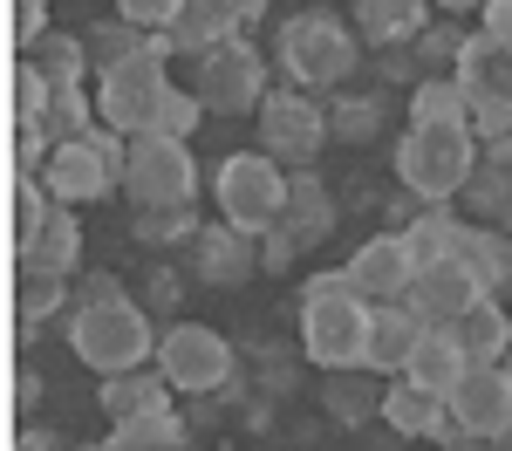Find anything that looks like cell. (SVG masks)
Listing matches in <instances>:
<instances>
[{
  "label": "cell",
  "mask_w": 512,
  "mask_h": 451,
  "mask_svg": "<svg viewBox=\"0 0 512 451\" xmlns=\"http://www.w3.org/2000/svg\"><path fill=\"white\" fill-rule=\"evenodd\" d=\"M369 349V301L355 294L349 267H321L301 281V356L315 369H362Z\"/></svg>",
  "instance_id": "1"
},
{
  "label": "cell",
  "mask_w": 512,
  "mask_h": 451,
  "mask_svg": "<svg viewBox=\"0 0 512 451\" xmlns=\"http://www.w3.org/2000/svg\"><path fill=\"white\" fill-rule=\"evenodd\" d=\"M274 62L287 76V89L335 96L362 69V35H355V21H335V14H294L274 35Z\"/></svg>",
  "instance_id": "2"
},
{
  "label": "cell",
  "mask_w": 512,
  "mask_h": 451,
  "mask_svg": "<svg viewBox=\"0 0 512 451\" xmlns=\"http://www.w3.org/2000/svg\"><path fill=\"white\" fill-rule=\"evenodd\" d=\"M478 164H485V144L472 123H410L396 137V185L417 192L424 205H451L472 185Z\"/></svg>",
  "instance_id": "3"
},
{
  "label": "cell",
  "mask_w": 512,
  "mask_h": 451,
  "mask_svg": "<svg viewBox=\"0 0 512 451\" xmlns=\"http://www.w3.org/2000/svg\"><path fill=\"white\" fill-rule=\"evenodd\" d=\"M158 315L144 301H96V308H69V349L76 363H89L96 376H123V369L158 363Z\"/></svg>",
  "instance_id": "4"
},
{
  "label": "cell",
  "mask_w": 512,
  "mask_h": 451,
  "mask_svg": "<svg viewBox=\"0 0 512 451\" xmlns=\"http://www.w3.org/2000/svg\"><path fill=\"white\" fill-rule=\"evenodd\" d=\"M171 55H178V41H171V28H158V35L144 41V55H130L110 76H96V117L110 123V130H123V137H151L164 96L178 89L171 69H164Z\"/></svg>",
  "instance_id": "5"
},
{
  "label": "cell",
  "mask_w": 512,
  "mask_h": 451,
  "mask_svg": "<svg viewBox=\"0 0 512 451\" xmlns=\"http://www.w3.org/2000/svg\"><path fill=\"white\" fill-rule=\"evenodd\" d=\"M212 205H219V219L239 226V233H267L280 226V212H287V164L267 158V151H233V158H219L212 171Z\"/></svg>",
  "instance_id": "6"
},
{
  "label": "cell",
  "mask_w": 512,
  "mask_h": 451,
  "mask_svg": "<svg viewBox=\"0 0 512 451\" xmlns=\"http://www.w3.org/2000/svg\"><path fill=\"white\" fill-rule=\"evenodd\" d=\"M233 363H239L233 335H219L205 322H171L158 335V369L171 376L178 397H219L233 383Z\"/></svg>",
  "instance_id": "7"
},
{
  "label": "cell",
  "mask_w": 512,
  "mask_h": 451,
  "mask_svg": "<svg viewBox=\"0 0 512 451\" xmlns=\"http://www.w3.org/2000/svg\"><path fill=\"white\" fill-rule=\"evenodd\" d=\"M123 192L137 212L151 205H192L198 192V158L185 137H130V164H123Z\"/></svg>",
  "instance_id": "8"
},
{
  "label": "cell",
  "mask_w": 512,
  "mask_h": 451,
  "mask_svg": "<svg viewBox=\"0 0 512 451\" xmlns=\"http://www.w3.org/2000/svg\"><path fill=\"white\" fill-rule=\"evenodd\" d=\"M260 144L253 151H267L280 158L287 171H308L321 158V144H335V130H328V103H315L308 89H274L267 103H260Z\"/></svg>",
  "instance_id": "9"
},
{
  "label": "cell",
  "mask_w": 512,
  "mask_h": 451,
  "mask_svg": "<svg viewBox=\"0 0 512 451\" xmlns=\"http://www.w3.org/2000/svg\"><path fill=\"white\" fill-rule=\"evenodd\" d=\"M192 89H198V103H205L212 117H260V103L274 96V89H267V62H260L253 41H226V48L198 55Z\"/></svg>",
  "instance_id": "10"
},
{
  "label": "cell",
  "mask_w": 512,
  "mask_h": 451,
  "mask_svg": "<svg viewBox=\"0 0 512 451\" xmlns=\"http://www.w3.org/2000/svg\"><path fill=\"white\" fill-rule=\"evenodd\" d=\"M458 89L472 96V130L478 144L512 130V35H472L458 62Z\"/></svg>",
  "instance_id": "11"
},
{
  "label": "cell",
  "mask_w": 512,
  "mask_h": 451,
  "mask_svg": "<svg viewBox=\"0 0 512 451\" xmlns=\"http://www.w3.org/2000/svg\"><path fill=\"white\" fill-rule=\"evenodd\" d=\"M478 301H485V281H478L458 253H451V260H424L417 281H410V294H403V308L424 328H458Z\"/></svg>",
  "instance_id": "12"
},
{
  "label": "cell",
  "mask_w": 512,
  "mask_h": 451,
  "mask_svg": "<svg viewBox=\"0 0 512 451\" xmlns=\"http://www.w3.org/2000/svg\"><path fill=\"white\" fill-rule=\"evenodd\" d=\"M444 404H451V424L465 438H506L512 431V369L506 363H472L465 383Z\"/></svg>",
  "instance_id": "13"
},
{
  "label": "cell",
  "mask_w": 512,
  "mask_h": 451,
  "mask_svg": "<svg viewBox=\"0 0 512 451\" xmlns=\"http://www.w3.org/2000/svg\"><path fill=\"white\" fill-rule=\"evenodd\" d=\"M349 281L355 294L369 301V308H383V301H403L410 281H417V253L403 233H369V240L349 253Z\"/></svg>",
  "instance_id": "14"
},
{
  "label": "cell",
  "mask_w": 512,
  "mask_h": 451,
  "mask_svg": "<svg viewBox=\"0 0 512 451\" xmlns=\"http://www.w3.org/2000/svg\"><path fill=\"white\" fill-rule=\"evenodd\" d=\"M280 233L301 246V253L342 233V205H335L328 185H321L315 164H308V171H287V212H280Z\"/></svg>",
  "instance_id": "15"
},
{
  "label": "cell",
  "mask_w": 512,
  "mask_h": 451,
  "mask_svg": "<svg viewBox=\"0 0 512 451\" xmlns=\"http://www.w3.org/2000/svg\"><path fill=\"white\" fill-rule=\"evenodd\" d=\"M192 267L205 287H246L253 274H260V240L253 233H239V226H205L192 240Z\"/></svg>",
  "instance_id": "16"
},
{
  "label": "cell",
  "mask_w": 512,
  "mask_h": 451,
  "mask_svg": "<svg viewBox=\"0 0 512 451\" xmlns=\"http://www.w3.org/2000/svg\"><path fill=\"white\" fill-rule=\"evenodd\" d=\"M41 185H48L62 205H89V199H110V192H123V178H117L103 158H96V151H89V137H76V144H55V158H48V171H41Z\"/></svg>",
  "instance_id": "17"
},
{
  "label": "cell",
  "mask_w": 512,
  "mask_h": 451,
  "mask_svg": "<svg viewBox=\"0 0 512 451\" xmlns=\"http://www.w3.org/2000/svg\"><path fill=\"white\" fill-rule=\"evenodd\" d=\"M417 342H424V322H417L403 301H383V308H369V349H362V369L403 376L410 356H417Z\"/></svg>",
  "instance_id": "18"
},
{
  "label": "cell",
  "mask_w": 512,
  "mask_h": 451,
  "mask_svg": "<svg viewBox=\"0 0 512 451\" xmlns=\"http://www.w3.org/2000/svg\"><path fill=\"white\" fill-rule=\"evenodd\" d=\"M14 240H21V267L76 274V260H82V226H76V212H62V205H48V219L28 226V233H14Z\"/></svg>",
  "instance_id": "19"
},
{
  "label": "cell",
  "mask_w": 512,
  "mask_h": 451,
  "mask_svg": "<svg viewBox=\"0 0 512 451\" xmlns=\"http://www.w3.org/2000/svg\"><path fill=\"white\" fill-rule=\"evenodd\" d=\"M239 14L233 0H185V14L171 21V41H178V55H212V48H226V41H239Z\"/></svg>",
  "instance_id": "20"
},
{
  "label": "cell",
  "mask_w": 512,
  "mask_h": 451,
  "mask_svg": "<svg viewBox=\"0 0 512 451\" xmlns=\"http://www.w3.org/2000/svg\"><path fill=\"white\" fill-rule=\"evenodd\" d=\"M465 369H472V356H465V342L451 335V328H424V342H417V356H410V383L417 390H431V397H451L458 383H465Z\"/></svg>",
  "instance_id": "21"
},
{
  "label": "cell",
  "mask_w": 512,
  "mask_h": 451,
  "mask_svg": "<svg viewBox=\"0 0 512 451\" xmlns=\"http://www.w3.org/2000/svg\"><path fill=\"white\" fill-rule=\"evenodd\" d=\"M171 376H164L158 363L151 369H123V376H103V410H110V424H123V417H158V410H171Z\"/></svg>",
  "instance_id": "22"
},
{
  "label": "cell",
  "mask_w": 512,
  "mask_h": 451,
  "mask_svg": "<svg viewBox=\"0 0 512 451\" xmlns=\"http://www.w3.org/2000/svg\"><path fill=\"white\" fill-rule=\"evenodd\" d=\"M424 28V0H355V35L369 48H410Z\"/></svg>",
  "instance_id": "23"
},
{
  "label": "cell",
  "mask_w": 512,
  "mask_h": 451,
  "mask_svg": "<svg viewBox=\"0 0 512 451\" xmlns=\"http://www.w3.org/2000/svg\"><path fill=\"white\" fill-rule=\"evenodd\" d=\"M321 410H328L342 431H362L369 417H383L376 369H328V383H321Z\"/></svg>",
  "instance_id": "24"
},
{
  "label": "cell",
  "mask_w": 512,
  "mask_h": 451,
  "mask_svg": "<svg viewBox=\"0 0 512 451\" xmlns=\"http://www.w3.org/2000/svg\"><path fill=\"white\" fill-rule=\"evenodd\" d=\"M383 123H390V96L383 89H335V103H328L335 144H376Z\"/></svg>",
  "instance_id": "25"
},
{
  "label": "cell",
  "mask_w": 512,
  "mask_h": 451,
  "mask_svg": "<svg viewBox=\"0 0 512 451\" xmlns=\"http://www.w3.org/2000/svg\"><path fill=\"white\" fill-rule=\"evenodd\" d=\"M28 69H35L48 89H82L96 62H89V41H82V35H62V28H48V35L28 48Z\"/></svg>",
  "instance_id": "26"
},
{
  "label": "cell",
  "mask_w": 512,
  "mask_h": 451,
  "mask_svg": "<svg viewBox=\"0 0 512 451\" xmlns=\"http://www.w3.org/2000/svg\"><path fill=\"white\" fill-rule=\"evenodd\" d=\"M451 335L465 342V356H472V363H506V356H512V315L499 308V294H485V301H478Z\"/></svg>",
  "instance_id": "27"
},
{
  "label": "cell",
  "mask_w": 512,
  "mask_h": 451,
  "mask_svg": "<svg viewBox=\"0 0 512 451\" xmlns=\"http://www.w3.org/2000/svg\"><path fill=\"white\" fill-rule=\"evenodd\" d=\"M465 233H472V219H458L451 205H424V212L403 226V240H410V253H417V267H424V260H451V253L465 246Z\"/></svg>",
  "instance_id": "28"
},
{
  "label": "cell",
  "mask_w": 512,
  "mask_h": 451,
  "mask_svg": "<svg viewBox=\"0 0 512 451\" xmlns=\"http://www.w3.org/2000/svg\"><path fill=\"white\" fill-rule=\"evenodd\" d=\"M465 48H472V28H465L458 14H437L431 28L410 41V55H417V69H424V76H458Z\"/></svg>",
  "instance_id": "29"
},
{
  "label": "cell",
  "mask_w": 512,
  "mask_h": 451,
  "mask_svg": "<svg viewBox=\"0 0 512 451\" xmlns=\"http://www.w3.org/2000/svg\"><path fill=\"white\" fill-rule=\"evenodd\" d=\"M458 260L485 281V294H506L512 287V233H499V226H472L465 246H458Z\"/></svg>",
  "instance_id": "30"
},
{
  "label": "cell",
  "mask_w": 512,
  "mask_h": 451,
  "mask_svg": "<svg viewBox=\"0 0 512 451\" xmlns=\"http://www.w3.org/2000/svg\"><path fill=\"white\" fill-rule=\"evenodd\" d=\"M69 301V274H48V267H21V281H14V322L35 328L48 322L55 308Z\"/></svg>",
  "instance_id": "31"
},
{
  "label": "cell",
  "mask_w": 512,
  "mask_h": 451,
  "mask_svg": "<svg viewBox=\"0 0 512 451\" xmlns=\"http://www.w3.org/2000/svg\"><path fill=\"white\" fill-rule=\"evenodd\" d=\"M410 123H472V96L458 76H424L410 89Z\"/></svg>",
  "instance_id": "32"
},
{
  "label": "cell",
  "mask_w": 512,
  "mask_h": 451,
  "mask_svg": "<svg viewBox=\"0 0 512 451\" xmlns=\"http://www.w3.org/2000/svg\"><path fill=\"white\" fill-rule=\"evenodd\" d=\"M458 199H465V219H472V226H499V219L512 212V171H499V164H478L472 185H465Z\"/></svg>",
  "instance_id": "33"
},
{
  "label": "cell",
  "mask_w": 512,
  "mask_h": 451,
  "mask_svg": "<svg viewBox=\"0 0 512 451\" xmlns=\"http://www.w3.org/2000/svg\"><path fill=\"white\" fill-rule=\"evenodd\" d=\"M89 62H96V76H110V69H117V62H130V55H144V41H151V28H137V21H96V28H89Z\"/></svg>",
  "instance_id": "34"
},
{
  "label": "cell",
  "mask_w": 512,
  "mask_h": 451,
  "mask_svg": "<svg viewBox=\"0 0 512 451\" xmlns=\"http://www.w3.org/2000/svg\"><path fill=\"white\" fill-rule=\"evenodd\" d=\"M205 226L192 219V205H151L130 219V240L137 246H178V240H198Z\"/></svg>",
  "instance_id": "35"
},
{
  "label": "cell",
  "mask_w": 512,
  "mask_h": 451,
  "mask_svg": "<svg viewBox=\"0 0 512 451\" xmlns=\"http://www.w3.org/2000/svg\"><path fill=\"white\" fill-rule=\"evenodd\" d=\"M205 123V103H198V89H171L158 110V137H185L192 144V130Z\"/></svg>",
  "instance_id": "36"
},
{
  "label": "cell",
  "mask_w": 512,
  "mask_h": 451,
  "mask_svg": "<svg viewBox=\"0 0 512 451\" xmlns=\"http://www.w3.org/2000/svg\"><path fill=\"white\" fill-rule=\"evenodd\" d=\"M48 96H55V89L21 62V69H14V123H41L48 117Z\"/></svg>",
  "instance_id": "37"
},
{
  "label": "cell",
  "mask_w": 512,
  "mask_h": 451,
  "mask_svg": "<svg viewBox=\"0 0 512 451\" xmlns=\"http://www.w3.org/2000/svg\"><path fill=\"white\" fill-rule=\"evenodd\" d=\"M137 301L151 308V315H178V301H185V281L171 274V267H151L144 287H137Z\"/></svg>",
  "instance_id": "38"
},
{
  "label": "cell",
  "mask_w": 512,
  "mask_h": 451,
  "mask_svg": "<svg viewBox=\"0 0 512 451\" xmlns=\"http://www.w3.org/2000/svg\"><path fill=\"white\" fill-rule=\"evenodd\" d=\"M376 82H383V89H417L424 69H417L410 48H376Z\"/></svg>",
  "instance_id": "39"
},
{
  "label": "cell",
  "mask_w": 512,
  "mask_h": 451,
  "mask_svg": "<svg viewBox=\"0 0 512 451\" xmlns=\"http://www.w3.org/2000/svg\"><path fill=\"white\" fill-rule=\"evenodd\" d=\"M117 14H123V21H137V28H151V35H158V28H171V21L185 14V0H117Z\"/></svg>",
  "instance_id": "40"
},
{
  "label": "cell",
  "mask_w": 512,
  "mask_h": 451,
  "mask_svg": "<svg viewBox=\"0 0 512 451\" xmlns=\"http://www.w3.org/2000/svg\"><path fill=\"white\" fill-rule=\"evenodd\" d=\"M41 35H48V0H14V41L35 48Z\"/></svg>",
  "instance_id": "41"
},
{
  "label": "cell",
  "mask_w": 512,
  "mask_h": 451,
  "mask_svg": "<svg viewBox=\"0 0 512 451\" xmlns=\"http://www.w3.org/2000/svg\"><path fill=\"white\" fill-rule=\"evenodd\" d=\"M294 260H301V246L287 240L280 226H267V233H260V267H267V274H280V267H294Z\"/></svg>",
  "instance_id": "42"
},
{
  "label": "cell",
  "mask_w": 512,
  "mask_h": 451,
  "mask_svg": "<svg viewBox=\"0 0 512 451\" xmlns=\"http://www.w3.org/2000/svg\"><path fill=\"white\" fill-rule=\"evenodd\" d=\"M96 301H123L117 274H82V281H76V308H96Z\"/></svg>",
  "instance_id": "43"
},
{
  "label": "cell",
  "mask_w": 512,
  "mask_h": 451,
  "mask_svg": "<svg viewBox=\"0 0 512 451\" xmlns=\"http://www.w3.org/2000/svg\"><path fill=\"white\" fill-rule=\"evenodd\" d=\"M14 451H76V445H69L62 431H48V424H41V431H35V424H28V431L14 438Z\"/></svg>",
  "instance_id": "44"
},
{
  "label": "cell",
  "mask_w": 512,
  "mask_h": 451,
  "mask_svg": "<svg viewBox=\"0 0 512 451\" xmlns=\"http://www.w3.org/2000/svg\"><path fill=\"white\" fill-rule=\"evenodd\" d=\"M478 35H512V0H485L478 7Z\"/></svg>",
  "instance_id": "45"
},
{
  "label": "cell",
  "mask_w": 512,
  "mask_h": 451,
  "mask_svg": "<svg viewBox=\"0 0 512 451\" xmlns=\"http://www.w3.org/2000/svg\"><path fill=\"white\" fill-rule=\"evenodd\" d=\"M355 438H362V445H355V451H396V445H410V438H403V431H390V424H376V431L362 424Z\"/></svg>",
  "instance_id": "46"
},
{
  "label": "cell",
  "mask_w": 512,
  "mask_h": 451,
  "mask_svg": "<svg viewBox=\"0 0 512 451\" xmlns=\"http://www.w3.org/2000/svg\"><path fill=\"white\" fill-rule=\"evenodd\" d=\"M417 212H424V199H417V192H403V185H396V199H390V226H396V233H403V226H410V219H417Z\"/></svg>",
  "instance_id": "47"
},
{
  "label": "cell",
  "mask_w": 512,
  "mask_h": 451,
  "mask_svg": "<svg viewBox=\"0 0 512 451\" xmlns=\"http://www.w3.org/2000/svg\"><path fill=\"white\" fill-rule=\"evenodd\" d=\"M485 164H499V171H512V130H506V137H492V144H485Z\"/></svg>",
  "instance_id": "48"
},
{
  "label": "cell",
  "mask_w": 512,
  "mask_h": 451,
  "mask_svg": "<svg viewBox=\"0 0 512 451\" xmlns=\"http://www.w3.org/2000/svg\"><path fill=\"white\" fill-rule=\"evenodd\" d=\"M41 397V376L35 369H21V376H14V404H35Z\"/></svg>",
  "instance_id": "49"
},
{
  "label": "cell",
  "mask_w": 512,
  "mask_h": 451,
  "mask_svg": "<svg viewBox=\"0 0 512 451\" xmlns=\"http://www.w3.org/2000/svg\"><path fill=\"white\" fill-rule=\"evenodd\" d=\"M239 14H246V21H260V14H267V7H274V0H233Z\"/></svg>",
  "instance_id": "50"
},
{
  "label": "cell",
  "mask_w": 512,
  "mask_h": 451,
  "mask_svg": "<svg viewBox=\"0 0 512 451\" xmlns=\"http://www.w3.org/2000/svg\"><path fill=\"white\" fill-rule=\"evenodd\" d=\"M431 7H444V14H472V7H485V0H431Z\"/></svg>",
  "instance_id": "51"
},
{
  "label": "cell",
  "mask_w": 512,
  "mask_h": 451,
  "mask_svg": "<svg viewBox=\"0 0 512 451\" xmlns=\"http://www.w3.org/2000/svg\"><path fill=\"white\" fill-rule=\"evenodd\" d=\"M76 451H110V438H103V445H76Z\"/></svg>",
  "instance_id": "52"
},
{
  "label": "cell",
  "mask_w": 512,
  "mask_h": 451,
  "mask_svg": "<svg viewBox=\"0 0 512 451\" xmlns=\"http://www.w3.org/2000/svg\"><path fill=\"white\" fill-rule=\"evenodd\" d=\"M499 445H506V451H512V431H506V438H499Z\"/></svg>",
  "instance_id": "53"
},
{
  "label": "cell",
  "mask_w": 512,
  "mask_h": 451,
  "mask_svg": "<svg viewBox=\"0 0 512 451\" xmlns=\"http://www.w3.org/2000/svg\"><path fill=\"white\" fill-rule=\"evenodd\" d=\"M506 369H512V356H506Z\"/></svg>",
  "instance_id": "54"
}]
</instances>
